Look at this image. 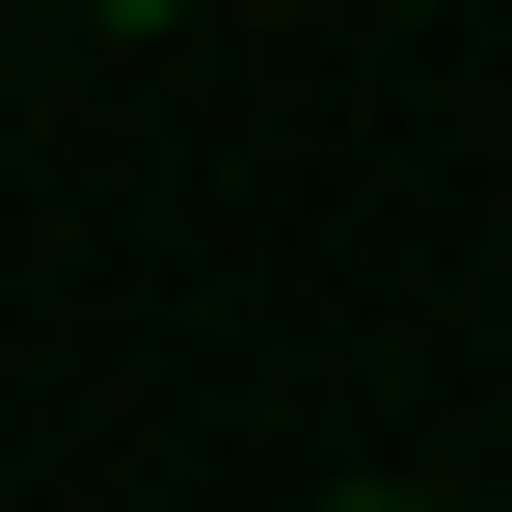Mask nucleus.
<instances>
[{
	"mask_svg": "<svg viewBox=\"0 0 512 512\" xmlns=\"http://www.w3.org/2000/svg\"><path fill=\"white\" fill-rule=\"evenodd\" d=\"M351 512H405V486H351Z\"/></svg>",
	"mask_w": 512,
	"mask_h": 512,
	"instance_id": "1",
	"label": "nucleus"
}]
</instances>
